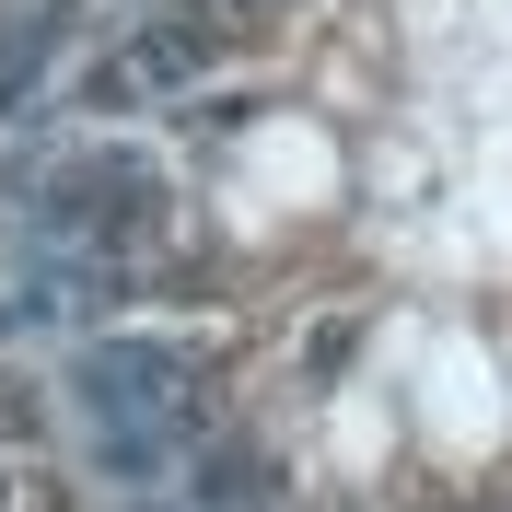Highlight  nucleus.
<instances>
[{"mask_svg":"<svg viewBox=\"0 0 512 512\" xmlns=\"http://www.w3.org/2000/svg\"><path fill=\"white\" fill-rule=\"evenodd\" d=\"M24 222H35V245L70 256V268H128V256L163 233V175L105 140V152H70L59 175L24 198Z\"/></svg>","mask_w":512,"mask_h":512,"instance_id":"f03ea898","label":"nucleus"},{"mask_svg":"<svg viewBox=\"0 0 512 512\" xmlns=\"http://www.w3.org/2000/svg\"><path fill=\"white\" fill-rule=\"evenodd\" d=\"M70 396H82V419L105 431V454H117L128 478H152L175 443H198V373L187 350H152V338H105V350L70 361Z\"/></svg>","mask_w":512,"mask_h":512,"instance_id":"f257e3e1","label":"nucleus"}]
</instances>
